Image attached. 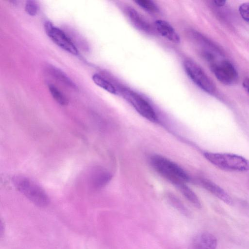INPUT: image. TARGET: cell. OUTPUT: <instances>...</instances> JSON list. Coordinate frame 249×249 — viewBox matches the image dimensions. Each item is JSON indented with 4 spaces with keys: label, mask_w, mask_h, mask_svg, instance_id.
Listing matches in <instances>:
<instances>
[{
    "label": "cell",
    "mask_w": 249,
    "mask_h": 249,
    "mask_svg": "<svg viewBox=\"0 0 249 249\" xmlns=\"http://www.w3.org/2000/svg\"><path fill=\"white\" fill-rule=\"evenodd\" d=\"M150 163L160 175L177 187L190 180L189 176L183 169L162 156L153 155L150 158Z\"/></svg>",
    "instance_id": "6da1fadb"
},
{
    "label": "cell",
    "mask_w": 249,
    "mask_h": 249,
    "mask_svg": "<svg viewBox=\"0 0 249 249\" xmlns=\"http://www.w3.org/2000/svg\"><path fill=\"white\" fill-rule=\"evenodd\" d=\"M205 158L217 167L226 171L246 172L249 171V160L231 153L205 152Z\"/></svg>",
    "instance_id": "7a4b0ae2"
},
{
    "label": "cell",
    "mask_w": 249,
    "mask_h": 249,
    "mask_svg": "<svg viewBox=\"0 0 249 249\" xmlns=\"http://www.w3.org/2000/svg\"><path fill=\"white\" fill-rule=\"evenodd\" d=\"M12 182L15 187L36 205L44 207L48 204L49 198L46 192L30 178L15 176L12 178Z\"/></svg>",
    "instance_id": "3957f363"
},
{
    "label": "cell",
    "mask_w": 249,
    "mask_h": 249,
    "mask_svg": "<svg viewBox=\"0 0 249 249\" xmlns=\"http://www.w3.org/2000/svg\"><path fill=\"white\" fill-rule=\"evenodd\" d=\"M183 68L189 78L201 90L211 94L215 92L216 88L213 81L197 63L187 60L183 63Z\"/></svg>",
    "instance_id": "277c9868"
},
{
    "label": "cell",
    "mask_w": 249,
    "mask_h": 249,
    "mask_svg": "<svg viewBox=\"0 0 249 249\" xmlns=\"http://www.w3.org/2000/svg\"><path fill=\"white\" fill-rule=\"evenodd\" d=\"M124 97L143 117L151 122H156L158 117L150 103L141 95L128 89H121Z\"/></svg>",
    "instance_id": "5b68a950"
},
{
    "label": "cell",
    "mask_w": 249,
    "mask_h": 249,
    "mask_svg": "<svg viewBox=\"0 0 249 249\" xmlns=\"http://www.w3.org/2000/svg\"><path fill=\"white\" fill-rule=\"evenodd\" d=\"M210 69L217 79L226 85L234 84L238 80V73L230 61L223 60L218 62H213Z\"/></svg>",
    "instance_id": "8992f818"
},
{
    "label": "cell",
    "mask_w": 249,
    "mask_h": 249,
    "mask_svg": "<svg viewBox=\"0 0 249 249\" xmlns=\"http://www.w3.org/2000/svg\"><path fill=\"white\" fill-rule=\"evenodd\" d=\"M44 28L48 36L58 47L72 55L79 54L78 50L74 43L60 29L54 26L49 21L45 22Z\"/></svg>",
    "instance_id": "52a82bcc"
},
{
    "label": "cell",
    "mask_w": 249,
    "mask_h": 249,
    "mask_svg": "<svg viewBox=\"0 0 249 249\" xmlns=\"http://www.w3.org/2000/svg\"><path fill=\"white\" fill-rule=\"evenodd\" d=\"M126 14L130 22L138 30L149 34L154 33V28L150 23L135 9L127 8Z\"/></svg>",
    "instance_id": "ba28073f"
},
{
    "label": "cell",
    "mask_w": 249,
    "mask_h": 249,
    "mask_svg": "<svg viewBox=\"0 0 249 249\" xmlns=\"http://www.w3.org/2000/svg\"><path fill=\"white\" fill-rule=\"evenodd\" d=\"M156 31L162 36L174 43H179L180 38L173 27L167 21L157 20L155 22Z\"/></svg>",
    "instance_id": "9c48e42d"
},
{
    "label": "cell",
    "mask_w": 249,
    "mask_h": 249,
    "mask_svg": "<svg viewBox=\"0 0 249 249\" xmlns=\"http://www.w3.org/2000/svg\"><path fill=\"white\" fill-rule=\"evenodd\" d=\"M202 186L209 192L226 204L231 205L232 200L231 197L220 187L214 182L205 179L200 180Z\"/></svg>",
    "instance_id": "30bf717a"
},
{
    "label": "cell",
    "mask_w": 249,
    "mask_h": 249,
    "mask_svg": "<svg viewBox=\"0 0 249 249\" xmlns=\"http://www.w3.org/2000/svg\"><path fill=\"white\" fill-rule=\"evenodd\" d=\"M217 240L211 233L203 232L198 235L195 239L193 249H215Z\"/></svg>",
    "instance_id": "8fae6325"
},
{
    "label": "cell",
    "mask_w": 249,
    "mask_h": 249,
    "mask_svg": "<svg viewBox=\"0 0 249 249\" xmlns=\"http://www.w3.org/2000/svg\"><path fill=\"white\" fill-rule=\"evenodd\" d=\"M92 79L96 85L110 93L115 95L118 93V90L115 86L102 75L95 73L92 75Z\"/></svg>",
    "instance_id": "7c38bea8"
},
{
    "label": "cell",
    "mask_w": 249,
    "mask_h": 249,
    "mask_svg": "<svg viewBox=\"0 0 249 249\" xmlns=\"http://www.w3.org/2000/svg\"><path fill=\"white\" fill-rule=\"evenodd\" d=\"M92 177V182L96 188L105 186L110 180L111 175L108 172L103 170H97Z\"/></svg>",
    "instance_id": "4fadbf2b"
},
{
    "label": "cell",
    "mask_w": 249,
    "mask_h": 249,
    "mask_svg": "<svg viewBox=\"0 0 249 249\" xmlns=\"http://www.w3.org/2000/svg\"><path fill=\"white\" fill-rule=\"evenodd\" d=\"M49 70L58 80L71 88H77L73 81L61 70L54 66H50Z\"/></svg>",
    "instance_id": "5bb4252c"
},
{
    "label": "cell",
    "mask_w": 249,
    "mask_h": 249,
    "mask_svg": "<svg viewBox=\"0 0 249 249\" xmlns=\"http://www.w3.org/2000/svg\"><path fill=\"white\" fill-rule=\"evenodd\" d=\"M183 195L195 207L200 208L201 203L196 194L186 184H181L177 186Z\"/></svg>",
    "instance_id": "9a60e30c"
},
{
    "label": "cell",
    "mask_w": 249,
    "mask_h": 249,
    "mask_svg": "<svg viewBox=\"0 0 249 249\" xmlns=\"http://www.w3.org/2000/svg\"><path fill=\"white\" fill-rule=\"evenodd\" d=\"M134 1L138 6L150 13L156 14L160 11L157 5L152 0H136Z\"/></svg>",
    "instance_id": "2e32d148"
},
{
    "label": "cell",
    "mask_w": 249,
    "mask_h": 249,
    "mask_svg": "<svg viewBox=\"0 0 249 249\" xmlns=\"http://www.w3.org/2000/svg\"><path fill=\"white\" fill-rule=\"evenodd\" d=\"M49 90L53 99L62 106L67 105L68 103L67 98L54 85H49Z\"/></svg>",
    "instance_id": "e0dca14e"
},
{
    "label": "cell",
    "mask_w": 249,
    "mask_h": 249,
    "mask_svg": "<svg viewBox=\"0 0 249 249\" xmlns=\"http://www.w3.org/2000/svg\"><path fill=\"white\" fill-rule=\"evenodd\" d=\"M168 199L171 204L177 210L179 211L182 214L185 215H189V212L187 209L184 206V205L176 197L173 196H168Z\"/></svg>",
    "instance_id": "ac0fdd59"
},
{
    "label": "cell",
    "mask_w": 249,
    "mask_h": 249,
    "mask_svg": "<svg viewBox=\"0 0 249 249\" xmlns=\"http://www.w3.org/2000/svg\"><path fill=\"white\" fill-rule=\"evenodd\" d=\"M25 9L28 15L31 16H35L38 12V5L36 1L27 0L25 3Z\"/></svg>",
    "instance_id": "d6986e66"
},
{
    "label": "cell",
    "mask_w": 249,
    "mask_h": 249,
    "mask_svg": "<svg viewBox=\"0 0 249 249\" xmlns=\"http://www.w3.org/2000/svg\"><path fill=\"white\" fill-rule=\"evenodd\" d=\"M238 11L242 18L249 22V2L241 4L239 6Z\"/></svg>",
    "instance_id": "ffe728a7"
},
{
    "label": "cell",
    "mask_w": 249,
    "mask_h": 249,
    "mask_svg": "<svg viewBox=\"0 0 249 249\" xmlns=\"http://www.w3.org/2000/svg\"><path fill=\"white\" fill-rule=\"evenodd\" d=\"M242 85L245 89L249 93V78L244 79Z\"/></svg>",
    "instance_id": "44dd1931"
},
{
    "label": "cell",
    "mask_w": 249,
    "mask_h": 249,
    "mask_svg": "<svg viewBox=\"0 0 249 249\" xmlns=\"http://www.w3.org/2000/svg\"><path fill=\"white\" fill-rule=\"evenodd\" d=\"M226 2L227 1L226 0H216L213 1L214 4L219 7L224 6L226 4Z\"/></svg>",
    "instance_id": "7402d4cb"
}]
</instances>
